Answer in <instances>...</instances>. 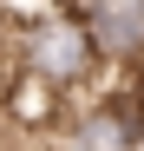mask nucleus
<instances>
[{"label": "nucleus", "instance_id": "obj_1", "mask_svg": "<svg viewBox=\"0 0 144 151\" xmlns=\"http://www.w3.org/2000/svg\"><path fill=\"white\" fill-rule=\"evenodd\" d=\"M92 40H98V59L131 72L144 66V0H79Z\"/></svg>", "mask_w": 144, "mask_h": 151}]
</instances>
